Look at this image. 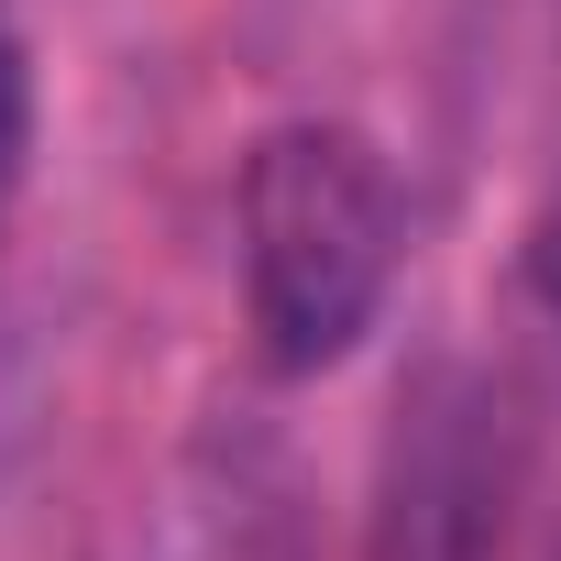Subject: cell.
<instances>
[{
	"label": "cell",
	"instance_id": "cell-1",
	"mask_svg": "<svg viewBox=\"0 0 561 561\" xmlns=\"http://www.w3.org/2000/svg\"><path fill=\"white\" fill-rule=\"evenodd\" d=\"M408 253L386 154L353 122H275L242 154V320L264 375H331Z\"/></svg>",
	"mask_w": 561,
	"mask_h": 561
},
{
	"label": "cell",
	"instance_id": "cell-2",
	"mask_svg": "<svg viewBox=\"0 0 561 561\" xmlns=\"http://www.w3.org/2000/svg\"><path fill=\"white\" fill-rule=\"evenodd\" d=\"M23 165H34V56H23L12 0H0V209L23 198Z\"/></svg>",
	"mask_w": 561,
	"mask_h": 561
},
{
	"label": "cell",
	"instance_id": "cell-3",
	"mask_svg": "<svg viewBox=\"0 0 561 561\" xmlns=\"http://www.w3.org/2000/svg\"><path fill=\"white\" fill-rule=\"evenodd\" d=\"M528 298H539L550 331H561V187H550V209L528 220Z\"/></svg>",
	"mask_w": 561,
	"mask_h": 561
}]
</instances>
